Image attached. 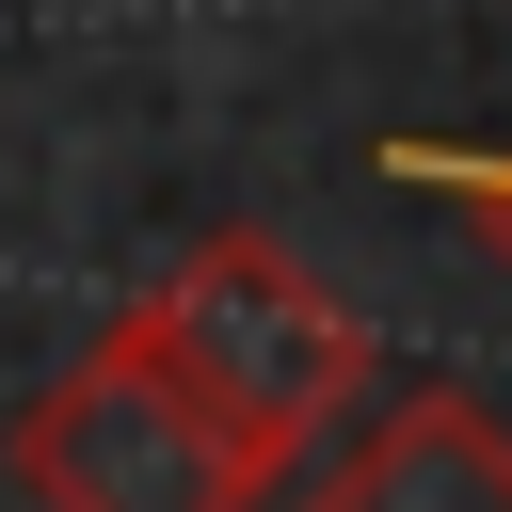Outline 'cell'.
<instances>
[{
  "label": "cell",
  "instance_id": "2",
  "mask_svg": "<svg viewBox=\"0 0 512 512\" xmlns=\"http://www.w3.org/2000/svg\"><path fill=\"white\" fill-rule=\"evenodd\" d=\"M16 496H32V512H256L272 464H256L208 400H176L128 336H96L80 368L32 384V416H16Z\"/></svg>",
  "mask_w": 512,
  "mask_h": 512
},
{
  "label": "cell",
  "instance_id": "3",
  "mask_svg": "<svg viewBox=\"0 0 512 512\" xmlns=\"http://www.w3.org/2000/svg\"><path fill=\"white\" fill-rule=\"evenodd\" d=\"M288 512H512V432H496L464 384H416V400L352 416V432L288 480Z\"/></svg>",
  "mask_w": 512,
  "mask_h": 512
},
{
  "label": "cell",
  "instance_id": "4",
  "mask_svg": "<svg viewBox=\"0 0 512 512\" xmlns=\"http://www.w3.org/2000/svg\"><path fill=\"white\" fill-rule=\"evenodd\" d=\"M384 176L432 192V208H464V224L512 256V144H384Z\"/></svg>",
  "mask_w": 512,
  "mask_h": 512
},
{
  "label": "cell",
  "instance_id": "1",
  "mask_svg": "<svg viewBox=\"0 0 512 512\" xmlns=\"http://www.w3.org/2000/svg\"><path fill=\"white\" fill-rule=\"evenodd\" d=\"M112 336H128L176 400H208V416H224L272 480H288V464H304V448L368 400V336H352V320H336V288H320L288 240H256V224L192 240V256H176V272L112 320Z\"/></svg>",
  "mask_w": 512,
  "mask_h": 512
}]
</instances>
